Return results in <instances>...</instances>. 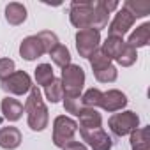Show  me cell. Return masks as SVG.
<instances>
[{"label": "cell", "instance_id": "9a60e30c", "mask_svg": "<svg viewBox=\"0 0 150 150\" xmlns=\"http://www.w3.org/2000/svg\"><path fill=\"white\" fill-rule=\"evenodd\" d=\"M78 118H80V125H78L80 129H97L103 124L101 113L94 108H83L80 111Z\"/></svg>", "mask_w": 150, "mask_h": 150}, {"label": "cell", "instance_id": "6da1fadb", "mask_svg": "<svg viewBox=\"0 0 150 150\" xmlns=\"http://www.w3.org/2000/svg\"><path fill=\"white\" fill-rule=\"evenodd\" d=\"M23 110L27 113V122L32 131H42L48 127L50 115H48V108L42 101V96H41V90L37 88V85H32Z\"/></svg>", "mask_w": 150, "mask_h": 150}, {"label": "cell", "instance_id": "5bb4252c", "mask_svg": "<svg viewBox=\"0 0 150 150\" xmlns=\"http://www.w3.org/2000/svg\"><path fill=\"white\" fill-rule=\"evenodd\" d=\"M108 20H110V13L106 11L103 0H94V7H92V25H90V28L101 32L103 28L108 27Z\"/></svg>", "mask_w": 150, "mask_h": 150}, {"label": "cell", "instance_id": "2e32d148", "mask_svg": "<svg viewBox=\"0 0 150 150\" xmlns=\"http://www.w3.org/2000/svg\"><path fill=\"white\" fill-rule=\"evenodd\" d=\"M0 108H2V113L4 117L9 120V122H16L21 118L23 115V104L13 97H6L2 99V104H0Z\"/></svg>", "mask_w": 150, "mask_h": 150}, {"label": "cell", "instance_id": "4316f807", "mask_svg": "<svg viewBox=\"0 0 150 150\" xmlns=\"http://www.w3.org/2000/svg\"><path fill=\"white\" fill-rule=\"evenodd\" d=\"M37 37L41 39V42H42V46H44V51H46V53H50L53 48H57V46L60 44V41H58V37H57V34H53V32H50V30H42V32H39V34H37Z\"/></svg>", "mask_w": 150, "mask_h": 150}, {"label": "cell", "instance_id": "7c38bea8", "mask_svg": "<svg viewBox=\"0 0 150 150\" xmlns=\"http://www.w3.org/2000/svg\"><path fill=\"white\" fill-rule=\"evenodd\" d=\"M127 106V97L124 92L120 90H108V92H103V99H101V108L104 111H120L122 108Z\"/></svg>", "mask_w": 150, "mask_h": 150}, {"label": "cell", "instance_id": "83f0119b", "mask_svg": "<svg viewBox=\"0 0 150 150\" xmlns=\"http://www.w3.org/2000/svg\"><path fill=\"white\" fill-rule=\"evenodd\" d=\"M83 103H81V97H65L64 99V110L67 113H72V115H80V111L83 110Z\"/></svg>", "mask_w": 150, "mask_h": 150}, {"label": "cell", "instance_id": "e0dca14e", "mask_svg": "<svg viewBox=\"0 0 150 150\" xmlns=\"http://www.w3.org/2000/svg\"><path fill=\"white\" fill-rule=\"evenodd\" d=\"M6 20L9 25H21L27 20V9L23 4L18 2H11L6 7Z\"/></svg>", "mask_w": 150, "mask_h": 150}, {"label": "cell", "instance_id": "f1b7e54d", "mask_svg": "<svg viewBox=\"0 0 150 150\" xmlns=\"http://www.w3.org/2000/svg\"><path fill=\"white\" fill-rule=\"evenodd\" d=\"M14 72V60L11 58H0V81Z\"/></svg>", "mask_w": 150, "mask_h": 150}, {"label": "cell", "instance_id": "52a82bcc", "mask_svg": "<svg viewBox=\"0 0 150 150\" xmlns=\"http://www.w3.org/2000/svg\"><path fill=\"white\" fill-rule=\"evenodd\" d=\"M0 88L13 96H23L32 88V80L25 71H14L11 76L0 81Z\"/></svg>", "mask_w": 150, "mask_h": 150}, {"label": "cell", "instance_id": "7402d4cb", "mask_svg": "<svg viewBox=\"0 0 150 150\" xmlns=\"http://www.w3.org/2000/svg\"><path fill=\"white\" fill-rule=\"evenodd\" d=\"M50 57H51L53 64L58 65V67H62V69L71 64V53H69L67 46H64V44H58L57 48H53L50 51Z\"/></svg>", "mask_w": 150, "mask_h": 150}, {"label": "cell", "instance_id": "603a6c76", "mask_svg": "<svg viewBox=\"0 0 150 150\" xmlns=\"http://www.w3.org/2000/svg\"><path fill=\"white\" fill-rule=\"evenodd\" d=\"M53 80H55V76H53V69H51L50 64H41V65L35 67V81H37V85L46 87Z\"/></svg>", "mask_w": 150, "mask_h": 150}, {"label": "cell", "instance_id": "5b68a950", "mask_svg": "<svg viewBox=\"0 0 150 150\" xmlns=\"http://www.w3.org/2000/svg\"><path fill=\"white\" fill-rule=\"evenodd\" d=\"M108 125L111 129V132L115 136H125V134H131L138 129L139 125V117L134 113V111H122V113H115L110 117L108 120Z\"/></svg>", "mask_w": 150, "mask_h": 150}, {"label": "cell", "instance_id": "7a4b0ae2", "mask_svg": "<svg viewBox=\"0 0 150 150\" xmlns=\"http://www.w3.org/2000/svg\"><path fill=\"white\" fill-rule=\"evenodd\" d=\"M60 81L64 88V97H80L85 85V71L76 64H69L62 69Z\"/></svg>", "mask_w": 150, "mask_h": 150}, {"label": "cell", "instance_id": "f546056e", "mask_svg": "<svg viewBox=\"0 0 150 150\" xmlns=\"http://www.w3.org/2000/svg\"><path fill=\"white\" fill-rule=\"evenodd\" d=\"M64 150H87V146L81 145V143H78V141H72V143H69Z\"/></svg>", "mask_w": 150, "mask_h": 150}, {"label": "cell", "instance_id": "ffe728a7", "mask_svg": "<svg viewBox=\"0 0 150 150\" xmlns=\"http://www.w3.org/2000/svg\"><path fill=\"white\" fill-rule=\"evenodd\" d=\"M124 46H125V41H124V39H120V37H110V35H108V39L103 42L101 50H103V53L108 55L111 60H117L118 55L122 53Z\"/></svg>", "mask_w": 150, "mask_h": 150}, {"label": "cell", "instance_id": "cb8c5ba5", "mask_svg": "<svg viewBox=\"0 0 150 150\" xmlns=\"http://www.w3.org/2000/svg\"><path fill=\"white\" fill-rule=\"evenodd\" d=\"M44 94H46V99H48L50 103H58L60 99H64L62 81L55 78L50 85H46V87H44Z\"/></svg>", "mask_w": 150, "mask_h": 150}, {"label": "cell", "instance_id": "9c48e42d", "mask_svg": "<svg viewBox=\"0 0 150 150\" xmlns=\"http://www.w3.org/2000/svg\"><path fill=\"white\" fill-rule=\"evenodd\" d=\"M81 138L92 146V150H111L113 141L103 127L97 129H80Z\"/></svg>", "mask_w": 150, "mask_h": 150}, {"label": "cell", "instance_id": "484cf974", "mask_svg": "<svg viewBox=\"0 0 150 150\" xmlns=\"http://www.w3.org/2000/svg\"><path fill=\"white\" fill-rule=\"evenodd\" d=\"M136 58H138L136 50L125 42V46H124L122 53H120V55H118V58H117V64H120L122 67H129V65H132V64L136 62Z\"/></svg>", "mask_w": 150, "mask_h": 150}, {"label": "cell", "instance_id": "ac0fdd59", "mask_svg": "<svg viewBox=\"0 0 150 150\" xmlns=\"http://www.w3.org/2000/svg\"><path fill=\"white\" fill-rule=\"evenodd\" d=\"M148 39H150V23H143V25H139V27L129 35L127 44L136 50V48L146 46V44H148Z\"/></svg>", "mask_w": 150, "mask_h": 150}, {"label": "cell", "instance_id": "d4e9b609", "mask_svg": "<svg viewBox=\"0 0 150 150\" xmlns=\"http://www.w3.org/2000/svg\"><path fill=\"white\" fill-rule=\"evenodd\" d=\"M101 99H103V92L99 88H88L83 94L81 103H83L85 108H94L96 110L97 106H101Z\"/></svg>", "mask_w": 150, "mask_h": 150}, {"label": "cell", "instance_id": "277c9868", "mask_svg": "<svg viewBox=\"0 0 150 150\" xmlns=\"http://www.w3.org/2000/svg\"><path fill=\"white\" fill-rule=\"evenodd\" d=\"M78 131V122L65 115H60L53 122V143L58 148H65L74 141V134Z\"/></svg>", "mask_w": 150, "mask_h": 150}, {"label": "cell", "instance_id": "44dd1931", "mask_svg": "<svg viewBox=\"0 0 150 150\" xmlns=\"http://www.w3.org/2000/svg\"><path fill=\"white\" fill-rule=\"evenodd\" d=\"M122 7L134 18H145L150 14V2H146V0H127Z\"/></svg>", "mask_w": 150, "mask_h": 150}, {"label": "cell", "instance_id": "ba28073f", "mask_svg": "<svg viewBox=\"0 0 150 150\" xmlns=\"http://www.w3.org/2000/svg\"><path fill=\"white\" fill-rule=\"evenodd\" d=\"M99 42H101V32L94 28H83L78 30L76 34V50L83 58H88L99 48Z\"/></svg>", "mask_w": 150, "mask_h": 150}, {"label": "cell", "instance_id": "8fae6325", "mask_svg": "<svg viewBox=\"0 0 150 150\" xmlns=\"http://www.w3.org/2000/svg\"><path fill=\"white\" fill-rule=\"evenodd\" d=\"M44 53H46L44 46H42V42H41V39L37 35H28L20 44V55L25 60H35V58L42 57Z\"/></svg>", "mask_w": 150, "mask_h": 150}, {"label": "cell", "instance_id": "3957f363", "mask_svg": "<svg viewBox=\"0 0 150 150\" xmlns=\"http://www.w3.org/2000/svg\"><path fill=\"white\" fill-rule=\"evenodd\" d=\"M88 60H90V65L94 69V76H96L97 81H101V83H111V81L117 80V76H118L117 67L111 64V58L103 53L101 48H97L88 57Z\"/></svg>", "mask_w": 150, "mask_h": 150}, {"label": "cell", "instance_id": "8992f818", "mask_svg": "<svg viewBox=\"0 0 150 150\" xmlns=\"http://www.w3.org/2000/svg\"><path fill=\"white\" fill-rule=\"evenodd\" d=\"M92 7H94V0H74L69 9V20L71 23L83 30L90 28L92 25Z\"/></svg>", "mask_w": 150, "mask_h": 150}, {"label": "cell", "instance_id": "d6986e66", "mask_svg": "<svg viewBox=\"0 0 150 150\" xmlns=\"http://www.w3.org/2000/svg\"><path fill=\"white\" fill-rule=\"evenodd\" d=\"M150 129L148 127H138L134 132H131V146L132 150H150Z\"/></svg>", "mask_w": 150, "mask_h": 150}, {"label": "cell", "instance_id": "4fadbf2b", "mask_svg": "<svg viewBox=\"0 0 150 150\" xmlns=\"http://www.w3.org/2000/svg\"><path fill=\"white\" fill-rule=\"evenodd\" d=\"M21 143V132L20 129L9 125V127H2L0 129V146L6 150H14L18 148Z\"/></svg>", "mask_w": 150, "mask_h": 150}, {"label": "cell", "instance_id": "30bf717a", "mask_svg": "<svg viewBox=\"0 0 150 150\" xmlns=\"http://www.w3.org/2000/svg\"><path fill=\"white\" fill-rule=\"evenodd\" d=\"M134 21H136V18L122 7V9L115 14L113 21H111L110 27H108V34H110V37H120V39H122L124 34H127L129 28L134 25Z\"/></svg>", "mask_w": 150, "mask_h": 150}]
</instances>
